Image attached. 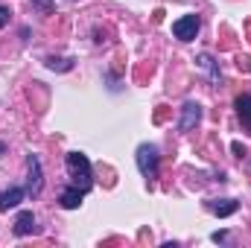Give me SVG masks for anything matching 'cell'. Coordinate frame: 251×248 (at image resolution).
Here are the masks:
<instances>
[{
	"label": "cell",
	"instance_id": "15",
	"mask_svg": "<svg viewBox=\"0 0 251 248\" xmlns=\"http://www.w3.org/2000/svg\"><path fill=\"white\" fill-rule=\"evenodd\" d=\"M225 237H228V231H216V234H210V240H213V243H222Z\"/></svg>",
	"mask_w": 251,
	"mask_h": 248
},
{
	"label": "cell",
	"instance_id": "6",
	"mask_svg": "<svg viewBox=\"0 0 251 248\" xmlns=\"http://www.w3.org/2000/svg\"><path fill=\"white\" fill-rule=\"evenodd\" d=\"M204 207H207L213 216L225 219V216H231V213L240 210V201H234V198H210V201H204Z\"/></svg>",
	"mask_w": 251,
	"mask_h": 248
},
{
	"label": "cell",
	"instance_id": "11",
	"mask_svg": "<svg viewBox=\"0 0 251 248\" xmlns=\"http://www.w3.org/2000/svg\"><path fill=\"white\" fill-rule=\"evenodd\" d=\"M47 67H50V70H59V73H67V70H73V59H56V56H50V59H47Z\"/></svg>",
	"mask_w": 251,
	"mask_h": 248
},
{
	"label": "cell",
	"instance_id": "10",
	"mask_svg": "<svg viewBox=\"0 0 251 248\" xmlns=\"http://www.w3.org/2000/svg\"><path fill=\"white\" fill-rule=\"evenodd\" d=\"M234 108H237V117H240L243 128L251 131V94H240V97L234 99Z\"/></svg>",
	"mask_w": 251,
	"mask_h": 248
},
{
	"label": "cell",
	"instance_id": "8",
	"mask_svg": "<svg viewBox=\"0 0 251 248\" xmlns=\"http://www.w3.org/2000/svg\"><path fill=\"white\" fill-rule=\"evenodd\" d=\"M12 234H15V237H29V234H35V213H32V210H21L18 219H15V225H12Z\"/></svg>",
	"mask_w": 251,
	"mask_h": 248
},
{
	"label": "cell",
	"instance_id": "4",
	"mask_svg": "<svg viewBox=\"0 0 251 248\" xmlns=\"http://www.w3.org/2000/svg\"><path fill=\"white\" fill-rule=\"evenodd\" d=\"M199 29H201V18L199 15H184V18L173 21V35L178 41H193L199 35Z\"/></svg>",
	"mask_w": 251,
	"mask_h": 248
},
{
	"label": "cell",
	"instance_id": "2",
	"mask_svg": "<svg viewBox=\"0 0 251 248\" xmlns=\"http://www.w3.org/2000/svg\"><path fill=\"white\" fill-rule=\"evenodd\" d=\"M134 161H137V170H140L143 178H149V181L158 178V170H161V152H158L155 143H140Z\"/></svg>",
	"mask_w": 251,
	"mask_h": 248
},
{
	"label": "cell",
	"instance_id": "3",
	"mask_svg": "<svg viewBox=\"0 0 251 248\" xmlns=\"http://www.w3.org/2000/svg\"><path fill=\"white\" fill-rule=\"evenodd\" d=\"M44 190V170H41V161L38 155H26V196H41Z\"/></svg>",
	"mask_w": 251,
	"mask_h": 248
},
{
	"label": "cell",
	"instance_id": "9",
	"mask_svg": "<svg viewBox=\"0 0 251 248\" xmlns=\"http://www.w3.org/2000/svg\"><path fill=\"white\" fill-rule=\"evenodd\" d=\"M82 198H85V190H79L76 184L64 187L62 196H59V204H62L64 210H76L79 204H82Z\"/></svg>",
	"mask_w": 251,
	"mask_h": 248
},
{
	"label": "cell",
	"instance_id": "5",
	"mask_svg": "<svg viewBox=\"0 0 251 248\" xmlns=\"http://www.w3.org/2000/svg\"><path fill=\"white\" fill-rule=\"evenodd\" d=\"M199 120H201V105H199V102H193V99H187V102L181 105V120H178V128H181V131H190V128H196V125H199Z\"/></svg>",
	"mask_w": 251,
	"mask_h": 248
},
{
	"label": "cell",
	"instance_id": "12",
	"mask_svg": "<svg viewBox=\"0 0 251 248\" xmlns=\"http://www.w3.org/2000/svg\"><path fill=\"white\" fill-rule=\"evenodd\" d=\"M199 64H201L204 70H210V76H213V82H219V79H222V76H219V70H216V62H213V59H210L207 53H201V56H199Z\"/></svg>",
	"mask_w": 251,
	"mask_h": 248
},
{
	"label": "cell",
	"instance_id": "13",
	"mask_svg": "<svg viewBox=\"0 0 251 248\" xmlns=\"http://www.w3.org/2000/svg\"><path fill=\"white\" fill-rule=\"evenodd\" d=\"M9 15H12V12H9V6H0V29L9 24Z\"/></svg>",
	"mask_w": 251,
	"mask_h": 248
},
{
	"label": "cell",
	"instance_id": "14",
	"mask_svg": "<svg viewBox=\"0 0 251 248\" xmlns=\"http://www.w3.org/2000/svg\"><path fill=\"white\" fill-rule=\"evenodd\" d=\"M32 6H38L41 12H50L53 9V0H32Z\"/></svg>",
	"mask_w": 251,
	"mask_h": 248
},
{
	"label": "cell",
	"instance_id": "16",
	"mask_svg": "<svg viewBox=\"0 0 251 248\" xmlns=\"http://www.w3.org/2000/svg\"><path fill=\"white\" fill-rule=\"evenodd\" d=\"M70 3H73V0H70Z\"/></svg>",
	"mask_w": 251,
	"mask_h": 248
},
{
	"label": "cell",
	"instance_id": "1",
	"mask_svg": "<svg viewBox=\"0 0 251 248\" xmlns=\"http://www.w3.org/2000/svg\"><path fill=\"white\" fill-rule=\"evenodd\" d=\"M64 170H67V178L70 184H76L79 190H91L94 187V170H91V161L85 152H67L64 158Z\"/></svg>",
	"mask_w": 251,
	"mask_h": 248
},
{
	"label": "cell",
	"instance_id": "7",
	"mask_svg": "<svg viewBox=\"0 0 251 248\" xmlns=\"http://www.w3.org/2000/svg\"><path fill=\"white\" fill-rule=\"evenodd\" d=\"M26 198V187H6V190H0V213L3 210H9V207H18L21 201Z\"/></svg>",
	"mask_w": 251,
	"mask_h": 248
}]
</instances>
